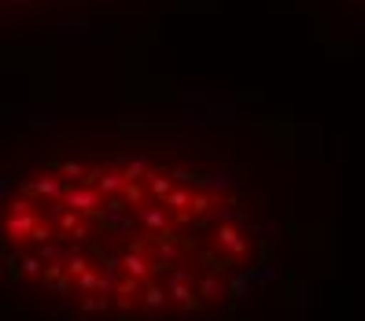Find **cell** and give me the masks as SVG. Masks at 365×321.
Instances as JSON below:
<instances>
[{"mask_svg":"<svg viewBox=\"0 0 365 321\" xmlns=\"http://www.w3.org/2000/svg\"><path fill=\"white\" fill-rule=\"evenodd\" d=\"M361 4H365V0H361Z\"/></svg>","mask_w":365,"mask_h":321,"instance_id":"cell-3","label":"cell"},{"mask_svg":"<svg viewBox=\"0 0 365 321\" xmlns=\"http://www.w3.org/2000/svg\"><path fill=\"white\" fill-rule=\"evenodd\" d=\"M0 251L11 288L67 321H222L273 266V222L200 148L52 130L4 174Z\"/></svg>","mask_w":365,"mask_h":321,"instance_id":"cell-1","label":"cell"},{"mask_svg":"<svg viewBox=\"0 0 365 321\" xmlns=\"http://www.w3.org/2000/svg\"><path fill=\"white\" fill-rule=\"evenodd\" d=\"M37 4H63V0H4V8H15V11H23V8H37Z\"/></svg>","mask_w":365,"mask_h":321,"instance_id":"cell-2","label":"cell"}]
</instances>
